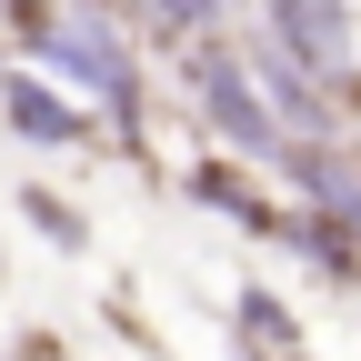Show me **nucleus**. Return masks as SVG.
<instances>
[{"mask_svg": "<svg viewBox=\"0 0 361 361\" xmlns=\"http://www.w3.org/2000/svg\"><path fill=\"white\" fill-rule=\"evenodd\" d=\"M301 341V311L271 291V281H231V361H291Z\"/></svg>", "mask_w": 361, "mask_h": 361, "instance_id": "7", "label": "nucleus"}, {"mask_svg": "<svg viewBox=\"0 0 361 361\" xmlns=\"http://www.w3.org/2000/svg\"><path fill=\"white\" fill-rule=\"evenodd\" d=\"M0 130L11 141H30V151H101L111 130H101V111L80 101V90H61L51 71H0Z\"/></svg>", "mask_w": 361, "mask_h": 361, "instance_id": "5", "label": "nucleus"}, {"mask_svg": "<svg viewBox=\"0 0 361 361\" xmlns=\"http://www.w3.org/2000/svg\"><path fill=\"white\" fill-rule=\"evenodd\" d=\"M291 361H311V351H291Z\"/></svg>", "mask_w": 361, "mask_h": 361, "instance_id": "12", "label": "nucleus"}, {"mask_svg": "<svg viewBox=\"0 0 361 361\" xmlns=\"http://www.w3.org/2000/svg\"><path fill=\"white\" fill-rule=\"evenodd\" d=\"M20 51L51 71L61 90H80V101L101 111L111 151L151 161V71H141V51H130V20L111 11V0H51V11H40V30L20 40Z\"/></svg>", "mask_w": 361, "mask_h": 361, "instance_id": "1", "label": "nucleus"}, {"mask_svg": "<svg viewBox=\"0 0 361 361\" xmlns=\"http://www.w3.org/2000/svg\"><path fill=\"white\" fill-rule=\"evenodd\" d=\"M20 221H30V241H51L61 261L90 251V211H80L71 191H51V180H30V191H20Z\"/></svg>", "mask_w": 361, "mask_h": 361, "instance_id": "9", "label": "nucleus"}, {"mask_svg": "<svg viewBox=\"0 0 361 361\" xmlns=\"http://www.w3.org/2000/svg\"><path fill=\"white\" fill-rule=\"evenodd\" d=\"M180 191H191V211L231 221V231H251V241H281L291 231V201L271 191V161H241V151H221V141H201V161L180 171Z\"/></svg>", "mask_w": 361, "mask_h": 361, "instance_id": "3", "label": "nucleus"}, {"mask_svg": "<svg viewBox=\"0 0 361 361\" xmlns=\"http://www.w3.org/2000/svg\"><path fill=\"white\" fill-rule=\"evenodd\" d=\"M0 361H71V351H61V331H20L11 351H0Z\"/></svg>", "mask_w": 361, "mask_h": 361, "instance_id": "10", "label": "nucleus"}, {"mask_svg": "<svg viewBox=\"0 0 361 361\" xmlns=\"http://www.w3.org/2000/svg\"><path fill=\"white\" fill-rule=\"evenodd\" d=\"M261 40H281L301 71L361 101V11L351 0H261Z\"/></svg>", "mask_w": 361, "mask_h": 361, "instance_id": "4", "label": "nucleus"}, {"mask_svg": "<svg viewBox=\"0 0 361 361\" xmlns=\"http://www.w3.org/2000/svg\"><path fill=\"white\" fill-rule=\"evenodd\" d=\"M180 90H191V111H201V141H221V151H241V161H281V141L291 130L271 121V101H261V71H251V51L231 30H191L180 40Z\"/></svg>", "mask_w": 361, "mask_h": 361, "instance_id": "2", "label": "nucleus"}, {"mask_svg": "<svg viewBox=\"0 0 361 361\" xmlns=\"http://www.w3.org/2000/svg\"><path fill=\"white\" fill-rule=\"evenodd\" d=\"M0 291H11V261H0Z\"/></svg>", "mask_w": 361, "mask_h": 361, "instance_id": "11", "label": "nucleus"}, {"mask_svg": "<svg viewBox=\"0 0 361 361\" xmlns=\"http://www.w3.org/2000/svg\"><path fill=\"white\" fill-rule=\"evenodd\" d=\"M241 51H251V71H261V101H271V121H281L291 141H322V130H351V111H361L351 90H331L322 71H301V61L281 51V40H261V30L241 40Z\"/></svg>", "mask_w": 361, "mask_h": 361, "instance_id": "6", "label": "nucleus"}, {"mask_svg": "<svg viewBox=\"0 0 361 361\" xmlns=\"http://www.w3.org/2000/svg\"><path fill=\"white\" fill-rule=\"evenodd\" d=\"M111 11L141 30V40H161V51H180L191 30H211V20H231L241 0H111Z\"/></svg>", "mask_w": 361, "mask_h": 361, "instance_id": "8", "label": "nucleus"}]
</instances>
